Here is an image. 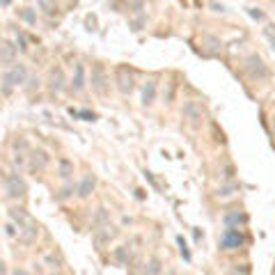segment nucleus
<instances>
[{"mask_svg": "<svg viewBox=\"0 0 275 275\" xmlns=\"http://www.w3.org/2000/svg\"><path fill=\"white\" fill-rule=\"evenodd\" d=\"M25 81H28V67L23 62L9 64V67H5L2 76H0V94L2 97H12V92L16 87L25 85Z\"/></svg>", "mask_w": 275, "mask_h": 275, "instance_id": "f257e3e1", "label": "nucleus"}, {"mask_svg": "<svg viewBox=\"0 0 275 275\" xmlns=\"http://www.w3.org/2000/svg\"><path fill=\"white\" fill-rule=\"evenodd\" d=\"M5 193L9 200H23L28 195V184L19 172H7L5 174Z\"/></svg>", "mask_w": 275, "mask_h": 275, "instance_id": "f03ea898", "label": "nucleus"}, {"mask_svg": "<svg viewBox=\"0 0 275 275\" xmlns=\"http://www.w3.org/2000/svg\"><path fill=\"white\" fill-rule=\"evenodd\" d=\"M246 246V236L241 234L238 227H230V225H225V232L220 234V250H238V248Z\"/></svg>", "mask_w": 275, "mask_h": 275, "instance_id": "7ed1b4c3", "label": "nucleus"}, {"mask_svg": "<svg viewBox=\"0 0 275 275\" xmlns=\"http://www.w3.org/2000/svg\"><path fill=\"white\" fill-rule=\"evenodd\" d=\"M89 85L97 92L99 97H106L108 89H110V76L106 74L104 64H94L92 67V76H89Z\"/></svg>", "mask_w": 275, "mask_h": 275, "instance_id": "20e7f679", "label": "nucleus"}, {"mask_svg": "<svg viewBox=\"0 0 275 275\" xmlns=\"http://www.w3.org/2000/svg\"><path fill=\"white\" fill-rule=\"evenodd\" d=\"M115 83H117V89L124 94V97H128V94L135 89V78L127 67H119L117 71H115Z\"/></svg>", "mask_w": 275, "mask_h": 275, "instance_id": "39448f33", "label": "nucleus"}, {"mask_svg": "<svg viewBox=\"0 0 275 275\" xmlns=\"http://www.w3.org/2000/svg\"><path fill=\"white\" fill-rule=\"evenodd\" d=\"M243 69H246V74L253 78V81H261V78H266V64L261 62V58H257V55H250V58L246 60V64H243Z\"/></svg>", "mask_w": 275, "mask_h": 275, "instance_id": "423d86ee", "label": "nucleus"}, {"mask_svg": "<svg viewBox=\"0 0 275 275\" xmlns=\"http://www.w3.org/2000/svg\"><path fill=\"white\" fill-rule=\"evenodd\" d=\"M16 55H19L16 44H12V42L0 37V67H9V64H14Z\"/></svg>", "mask_w": 275, "mask_h": 275, "instance_id": "0eeeda50", "label": "nucleus"}, {"mask_svg": "<svg viewBox=\"0 0 275 275\" xmlns=\"http://www.w3.org/2000/svg\"><path fill=\"white\" fill-rule=\"evenodd\" d=\"M67 76H64V71H62V67H55L51 69V76H48V89H51L53 94H60V92H64V89L69 87L67 85Z\"/></svg>", "mask_w": 275, "mask_h": 275, "instance_id": "6e6552de", "label": "nucleus"}, {"mask_svg": "<svg viewBox=\"0 0 275 275\" xmlns=\"http://www.w3.org/2000/svg\"><path fill=\"white\" fill-rule=\"evenodd\" d=\"M87 85V78H85V67H83L81 62L76 64L74 69V76H71V81H69V89H71V94H81L83 89Z\"/></svg>", "mask_w": 275, "mask_h": 275, "instance_id": "1a4fd4ad", "label": "nucleus"}, {"mask_svg": "<svg viewBox=\"0 0 275 275\" xmlns=\"http://www.w3.org/2000/svg\"><path fill=\"white\" fill-rule=\"evenodd\" d=\"M39 236V227L32 220H30L28 225H23V227H19V241L21 243H25V246H30V243H35Z\"/></svg>", "mask_w": 275, "mask_h": 275, "instance_id": "9d476101", "label": "nucleus"}, {"mask_svg": "<svg viewBox=\"0 0 275 275\" xmlns=\"http://www.w3.org/2000/svg\"><path fill=\"white\" fill-rule=\"evenodd\" d=\"M94 188H97V177L94 174H85V177L81 179V184H78V197L81 200H87L89 195L94 193Z\"/></svg>", "mask_w": 275, "mask_h": 275, "instance_id": "9b49d317", "label": "nucleus"}, {"mask_svg": "<svg viewBox=\"0 0 275 275\" xmlns=\"http://www.w3.org/2000/svg\"><path fill=\"white\" fill-rule=\"evenodd\" d=\"M48 154H46L44 149H35L32 154H30V170H35V172H42L46 170V165H48Z\"/></svg>", "mask_w": 275, "mask_h": 275, "instance_id": "f8f14e48", "label": "nucleus"}, {"mask_svg": "<svg viewBox=\"0 0 275 275\" xmlns=\"http://www.w3.org/2000/svg\"><path fill=\"white\" fill-rule=\"evenodd\" d=\"M184 119H188L190 124H200V119H202V106L195 104V101H188V104L184 106Z\"/></svg>", "mask_w": 275, "mask_h": 275, "instance_id": "ddd939ff", "label": "nucleus"}, {"mask_svg": "<svg viewBox=\"0 0 275 275\" xmlns=\"http://www.w3.org/2000/svg\"><path fill=\"white\" fill-rule=\"evenodd\" d=\"M156 101V81H147L142 85V106H151Z\"/></svg>", "mask_w": 275, "mask_h": 275, "instance_id": "4468645a", "label": "nucleus"}, {"mask_svg": "<svg viewBox=\"0 0 275 275\" xmlns=\"http://www.w3.org/2000/svg\"><path fill=\"white\" fill-rule=\"evenodd\" d=\"M223 223L230 225V227H238V225H246L248 223V216L241 213V211H227L223 216Z\"/></svg>", "mask_w": 275, "mask_h": 275, "instance_id": "2eb2a0df", "label": "nucleus"}, {"mask_svg": "<svg viewBox=\"0 0 275 275\" xmlns=\"http://www.w3.org/2000/svg\"><path fill=\"white\" fill-rule=\"evenodd\" d=\"M9 218H12V223L19 225V227H23V225L30 223V216L25 213V209L23 207H12L9 209Z\"/></svg>", "mask_w": 275, "mask_h": 275, "instance_id": "dca6fc26", "label": "nucleus"}, {"mask_svg": "<svg viewBox=\"0 0 275 275\" xmlns=\"http://www.w3.org/2000/svg\"><path fill=\"white\" fill-rule=\"evenodd\" d=\"M37 7L42 9L46 16H55V14L60 12L58 0H37Z\"/></svg>", "mask_w": 275, "mask_h": 275, "instance_id": "f3484780", "label": "nucleus"}, {"mask_svg": "<svg viewBox=\"0 0 275 275\" xmlns=\"http://www.w3.org/2000/svg\"><path fill=\"white\" fill-rule=\"evenodd\" d=\"M58 174L62 179H69L74 174V161H69V158H60L58 161Z\"/></svg>", "mask_w": 275, "mask_h": 275, "instance_id": "a211bd4d", "label": "nucleus"}, {"mask_svg": "<svg viewBox=\"0 0 275 275\" xmlns=\"http://www.w3.org/2000/svg\"><path fill=\"white\" fill-rule=\"evenodd\" d=\"M76 193H78V186H74V184H67V186H64L58 195H55V200H58V202H67V200H71Z\"/></svg>", "mask_w": 275, "mask_h": 275, "instance_id": "6ab92c4d", "label": "nucleus"}, {"mask_svg": "<svg viewBox=\"0 0 275 275\" xmlns=\"http://www.w3.org/2000/svg\"><path fill=\"white\" fill-rule=\"evenodd\" d=\"M128 257H131V250H128V246H119L117 250H115V261H117L119 266H127Z\"/></svg>", "mask_w": 275, "mask_h": 275, "instance_id": "aec40b11", "label": "nucleus"}, {"mask_svg": "<svg viewBox=\"0 0 275 275\" xmlns=\"http://www.w3.org/2000/svg\"><path fill=\"white\" fill-rule=\"evenodd\" d=\"M14 37H16V48H19V53L28 51V37H25V32H23L21 28H14Z\"/></svg>", "mask_w": 275, "mask_h": 275, "instance_id": "412c9836", "label": "nucleus"}, {"mask_svg": "<svg viewBox=\"0 0 275 275\" xmlns=\"http://www.w3.org/2000/svg\"><path fill=\"white\" fill-rule=\"evenodd\" d=\"M92 225H94V227H106V225H110V213H108L106 209H99L94 220H92Z\"/></svg>", "mask_w": 275, "mask_h": 275, "instance_id": "4be33fe9", "label": "nucleus"}, {"mask_svg": "<svg viewBox=\"0 0 275 275\" xmlns=\"http://www.w3.org/2000/svg\"><path fill=\"white\" fill-rule=\"evenodd\" d=\"M23 87H25V92H28V94H32L35 89L42 87V81H39L37 76H28V81H25V85H23Z\"/></svg>", "mask_w": 275, "mask_h": 275, "instance_id": "5701e85b", "label": "nucleus"}, {"mask_svg": "<svg viewBox=\"0 0 275 275\" xmlns=\"http://www.w3.org/2000/svg\"><path fill=\"white\" fill-rule=\"evenodd\" d=\"M21 19L25 23H30V25H35V23H37V14H35V9H32V7L21 9Z\"/></svg>", "mask_w": 275, "mask_h": 275, "instance_id": "b1692460", "label": "nucleus"}, {"mask_svg": "<svg viewBox=\"0 0 275 275\" xmlns=\"http://www.w3.org/2000/svg\"><path fill=\"white\" fill-rule=\"evenodd\" d=\"M145 273H163V266H161V261L158 259H149L147 266H145Z\"/></svg>", "mask_w": 275, "mask_h": 275, "instance_id": "393cba45", "label": "nucleus"}, {"mask_svg": "<svg viewBox=\"0 0 275 275\" xmlns=\"http://www.w3.org/2000/svg\"><path fill=\"white\" fill-rule=\"evenodd\" d=\"M145 25H147V16H142V14L138 16V19H133V21L128 23V28L133 30V32H140V30L145 28Z\"/></svg>", "mask_w": 275, "mask_h": 275, "instance_id": "a878e982", "label": "nucleus"}, {"mask_svg": "<svg viewBox=\"0 0 275 275\" xmlns=\"http://www.w3.org/2000/svg\"><path fill=\"white\" fill-rule=\"evenodd\" d=\"M74 117H83L85 122H94L97 119V112H89V110H71Z\"/></svg>", "mask_w": 275, "mask_h": 275, "instance_id": "bb28decb", "label": "nucleus"}, {"mask_svg": "<svg viewBox=\"0 0 275 275\" xmlns=\"http://www.w3.org/2000/svg\"><path fill=\"white\" fill-rule=\"evenodd\" d=\"M177 241H179V253H181V257L186 261H190V250H188V246H186V241L181 236H177Z\"/></svg>", "mask_w": 275, "mask_h": 275, "instance_id": "cd10ccee", "label": "nucleus"}, {"mask_svg": "<svg viewBox=\"0 0 275 275\" xmlns=\"http://www.w3.org/2000/svg\"><path fill=\"white\" fill-rule=\"evenodd\" d=\"M127 7L131 12H142L145 9V0H127Z\"/></svg>", "mask_w": 275, "mask_h": 275, "instance_id": "c85d7f7f", "label": "nucleus"}, {"mask_svg": "<svg viewBox=\"0 0 275 275\" xmlns=\"http://www.w3.org/2000/svg\"><path fill=\"white\" fill-rule=\"evenodd\" d=\"M218 197H230V195H234V186H225V188H218Z\"/></svg>", "mask_w": 275, "mask_h": 275, "instance_id": "c756f323", "label": "nucleus"}, {"mask_svg": "<svg viewBox=\"0 0 275 275\" xmlns=\"http://www.w3.org/2000/svg\"><path fill=\"white\" fill-rule=\"evenodd\" d=\"M44 261H46V264H48V266H51V268H55V271H58V268L62 266V261H60V259H55L53 254H48V257H46Z\"/></svg>", "mask_w": 275, "mask_h": 275, "instance_id": "7c9ffc66", "label": "nucleus"}, {"mask_svg": "<svg viewBox=\"0 0 275 275\" xmlns=\"http://www.w3.org/2000/svg\"><path fill=\"white\" fill-rule=\"evenodd\" d=\"M14 149H16V151H25V149H28V142H25V138H19V140H14Z\"/></svg>", "mask_w": 275, "mask_h": 275, "instance_id": "2f4dec72", "label": "nucleus"}, {"mask_svg": "<svg viewBox=\"0 0 275 275\" xmlns=\"http://www.w3.org/2000/svg\"><path fill=\"white\" fill-rule=\"evenodd\" d=\"M5 230H7V236H12V238L19 236V232H16V225H14V223H9L7 227H5Z\"/></svg>", "mask_w": 275, "mask_h": 275, "instance_id": "473e14b6", "label": "nucleus"}, {"mask_svg": "<svg viewBox=\"0 0 275 275\" xmlns=\"http://www.w3.org/2000/svg\"><path fill=\"white\" fill-rule=\"evenodd\" d=\"M266 35L271 37V44H273V51H275V30H273V28H268V30H266Z\"/></svg>", "mask_w": 275, "mask_h": 275, "instance_id": "72a5a7b5", "label": "nucleus"}, {"mask_svg": "<svg viewBox=\"0 0 275 275\" xmlns=\"http://www.w3.org/2000/svg\"><path fill=\"white\" fill-rule=\"evenodd\" d=\"M250 16H253V19H257V21H261V19H264V14H261V12H257V9H250Z\"/></svg>", "mask_w": 275, "mask_h": 275, "instance_id": "f704fd0d", "label": "nucleus"}, {"mask_svg": "<svg viewBox=\"0 0 275 275\" xmlns=\"http://www.w3.org/2000/svg\"><path fill=\"white\" fill-rule=\"evenodd\" d=\"M2 5H9V0H2Z\"/></svg>", "mask_w": 275, "mask_h": 275, "instance_id": "c9c22d12", "label": "nucleus"}]
</instances>
